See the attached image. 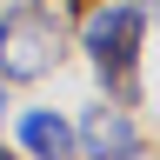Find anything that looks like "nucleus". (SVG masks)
<instances>
[{
  "label": "nucleus",
  "mask_w": 160,
  "mask_h": 160,
  "mask_svg": "<svg viewBox=\"0 0 160 160\" xmlns=\"http://www.w3.org/2000/svg\"><path fill=\"white\" fill-rule=\"evenodd\" d=\"M67 47V7L60 0H13L0 13V80H40Z\"/></svg>",
  "instance_id": "obj_2"
},
{
  "label": "nucleus",
  "mask_w": 160,
  "mask_h": 160,
  "mask_svg": "<svg viewBox=\"0 0 160 160\" xmlns=\"http://www.w3.org/2000/svg\"><path fill=\"white\" fill-rule=\"evenodd\" d=\"M73 153H87V160H140V127H133V113L120 107V100L87 107L80 127H73Z\"/></svg>",
  "instance_id": "obj_3"
},
{
  "label": "nucleus",
  "mask_w": 160,
  "mask_h": 160,
  "mask_svg": "<svg viewBox=\"0 0 160 160\" xmlns=\"http://www.w3.org/2000/svg\"><path fill=\"white\" fill-rule=\"evenodd\" d=\"M0 113H7V80H0Z\"/></svg>",
  "instance_id": "obj_5"
},
{
  "label": "nucleus",
  "mask_w": 160,
  "mask_h": 160,
  "mask_svg": "<svg viewBox=\"0 0 160 160\" xmlns=\"http://www.w3.org/2000/svg\"><path fill=\"white\" fill-rule=\"evenodd\" d=\"M20 147H27V160H73V127L53 107H27L20 113Z\"/></svg>",
  "instance_id": "obj_4"
},
{
  "label": "nucleus",
  "mask_w": 160,
  "mask_h": 160,
  "mask_svg": "<svg viewBox=\"0 0 160 160\" xmlns=\"http://www.w3.org/2000/svg\"><path fill=\"white\" fill-rule=\"evenodd\" d=\"M0 160H7V153H0Z\"/></svg>",
  "instance_id": "obj_6"
},
{
  "label": "nucleus",
  "mask_w": 160,
  "mask_h": 160,
  "mask_svg": "<svg viewBox=\"0 0 160 160\" xmlns=\"http://www.w3.org/2000/svg\"><path fill=\"white\" fill-rule=\"evenodd\" d=\"M140 40H147V13L133 0H100L80 20V53L93 60L107 100H120V107L140 100Z\"/></svg>",
  "instance_id": "obj_1"
}]
</instances>
